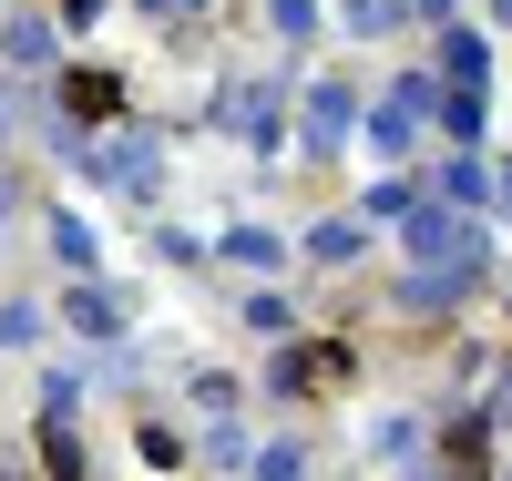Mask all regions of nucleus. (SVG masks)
<instances>
[{
    "instance_id": "7ed1b4c3",
    "label": "nucleus",
    "mask_w": 512,
    "mask_h": 481,
    "mask_svg": "<svg viewBox=\"0 0 512 481\" xmlns=\"http://www.w3.org/2000/svg\"><path fill=\"white\" fill-rule=\"evenodd\" d=\"M441 461H451V481H492V430H482V420H461Z\"/></svg>"
},
{
    "instance_id": "f257e3e1",
    "label": "nucleus",
    "mask_w": 512,
    "mask_h": 481,
    "mask_svg": "<svg viewBox=\"0 0 512 481\" xmlns=\"http://www.w3.org/2000/svg\"><path fill=\"white\" fill-rule=\"evenodd\" d=\"M349 379H359V369H349V348H338V338H308V348H287V389H297V400H338Z\"/></svg>"
},
{
    "instance_id": "f03ea898",
    "label": "nucleus",
    "mask_w": 512,
    "mask_h": 481,
    "mask_svg": "<svg viewBox=\"0 0 512 481\" xmlns=\"http://www.w3.org/2000/svg\"><path fill=\"white\" fill-rule=\"evenodd\" d=\"M62 93H72V113H82V123H113V113H123V82H113V72H93V62H82Z\"/></svg>"
}]
</instances>
